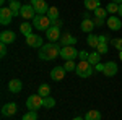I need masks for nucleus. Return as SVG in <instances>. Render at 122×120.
<instances>
[{
	"label": "nucleus",
	"mask_w": 122,
	"mask_h": 120,
	"mask_svg": "<svg viewBox=\"0 0 122 120\" xmlns=\"http://www.w3.org/2000/svg\"><path fill=\"white\" fill-rule=\"evenodd\" d=\"M10 8H11V11H13V15L15 16H20V10H21V3H20L18 0H15V2H10V5H8Z\"/></svg>",
	"instance_id": "23"
},
{
	"label": "nucleus",
	"mask_w": 122,
	"mask_h": 120,
	"mask_svg": "<svg viewBox=\"0 0 122 120\" xmlns=\"http://www.w3.org/2000/svg\"><path fill=\"white\" fill-rule=\"evenodd\" d=\"M59 44L62 47L65 46H75L76 44V37H73L70 33H64L62 36H60V39H59Z\"/></svg>",
	"instance_id": "11"
},
{
	"label": "nucleus",
	"mask_w": 122,
	"mask_h": 120,
	"mask_svg": "<svg viewBox=\"0 0 122 120\" xmlns=\"http://www.w3.org/2000/svg\"><path fill=\"white\" fill-rule=\"evenodd\" d=\"M26 44H28V47H38V49H41L42 47V39L38 34H29L26 37Z\"/></svg>",
	"instance_id": "13"
},
{
	"label": "nucleus",
	"mask_w": 122,
	"mask_h": 120,
	"mask_svg": "<svg viewBox=\"0 0 122 120\" xmlns=\"http://www.w3.org/2000/svg\"><path fill=\"white\" fill-rule=\"evenodd\" d=\"M16 110H18V106L15 102H8V104H5L2 107V115L3 117H11V115L16 114Z\"/></svg>",
	"instance_id": "12"
},
{
	"label": "nucleus",
	"mask_w": 122,
	"mask_h": 120,
	"mask_svg": "<svg viewBox=\"0 0 122 120\" xmlns=\"http://www.w3.org/2000/svg\"><path fill=\"white\" fill-rule=\"evenodd\" d=\"M106 15H107V10L106 8H101V7H99V8L94 10V16H96V18H104L106 19Z\"/></svg>",
	"instance_id": "30"
},
{
	"label": "nucleus",
	"mask_w": 122,
	"mask_h": 120,
	"mask_svg": "<svg viewBox=\"0 0 122 120\" xmlns=\"http://www.w3.org/2000/svg\"><path fill=\"white\" fill-rule=\"evenodd\" d=\"M21 120H38V114L33 112V110H29V112H26V114L23 115V119H21Z\"/></svg>",
	"instance_id": "32"
},
{
	"label": "nucleus",
	"mask_w": 122,
	"mask_h": 120,
	"mask_svg": "<svg viewBox=\"0 0 122 120\" xmlns=\"http://www.w3.org/2000/svg\"><path fill=\"white\" fill-rule=\"evenodd\" d=\"M21 89H23V83H21V80H18V78H13V80H10V81H8V91H10V92L18 94Z\"/></svg>",
	"instance_id": "14"
},
{
	"label": "nucleus",
	"mask_w": 122,
	"mask_h": 120,
	"mask_svg": "<svg viewBox=\"0 0 122 120\" xmlns=\"http://www.w3.org/2000/svg\"><path fill=\"white\" fill-rule=\"evenodd\" d=\"M106 24L109 26V29H112V31H119L122 28V19L119 15H111L109 18L106 19Z\"/></svg>",
	"instance_id": "7"
},
{
	"label": "nucleus",
	"mask_w": 122,
	"mask_h": 120,
	"mask_svg": "<svg viewBox=\"0 0 122 120\" xmlns=\"http://www.w3.org/2000/svg\"><path fill=\"white\" fill-rule=\"evenodd\" d=\"M73 120H85V119H81V117H75Z\"/></svg>",
	"instance_id": "43"
},
{
	"label": "nucleus",
	"mask_w": 122,
	"mask_h": 120,
	"mask_svg": "<svg viewBox=\"0 0 122 120\" xmlns=\"http://www.w3.org/2000/svg\"><path fill=\"white\" fill-rule=\"evenodd\" d=\"M106 10H107V13H111V15H116V13L119 11V5H117V3H114V2H111V3L106 7Z\"/></svg>",
	"instance_id": "29"
},
{
	"label": "nucleus",
	"mask_w": 122,
	"mask_h": 120,
	"mask_svg": "<svg viewBox=\"0 0 122 120\" xmlns=\"http://www.w3.org/2000/svg\"><path fill=\"white\" fill-rule=\"evenodd\" d=\"M83 18H90V11H88V10L83 13Z\"/></svg>",
	"instance_id": "41"
},
{
	"label": "nucleus",
	"mask_w": 122,
	"mask_h": 120,
	"mask_svg": "<svg viewBox=\"0 0 122 120\" xmlns=\"http://www.w3.org/2000/svg\"><path fill=\"white\" fill-rule=\"evenodd\" d=\"M80 28H81V31H83V33L91 34V31H93L96 26H94V23H93V19H91V18H83L81 24H80Z\"/></svg>",
	"instance_id": "18"
},
{
	"label": "nucleus",
	"mask_w": 122,
	"mask_h": 120,
	"mask_svg": "<svg viewBox=\"0 0 122 120\" xmlns=\"http://www.w3.org/2000/svg\"><path fill=\"white\" fill-rule=\"evenodd\" d=\"M111 46L114 49H117L119 52H122V39H117V37H112L111 39Z\"/></svg>",
	"instance_id": "28"
},
{
	"label": "nucleus",
	"mask_w": 122,
	"mask_h": 120,
	"mask_svg": "<svg viewBox=\"0 0 122 120\" xmlns=\"http://www.w3.org/2000/svg\"><path fill=\"white\" fill-rule=\"evenodd\" d=\"M62 24H64V21L59 18V19H56V21H52V26H56V28H62Z\"/></svg>",
	"instance_id": "37"
},
{
	"label": "nucleus",
	"mask_w": 122,
	"mask_h": 120,
	"mask_svg": "<svg viewBox=\"0 0 122 120\" xmlns=\"http://www.w3.org/2000/svg\"><path fill=\"white\" fill-rule=\"evenodd\" d=\"M112 2H114V3H117V5H121V3H122V0H112Z\"/></svg>",
	"instance_id": "42"
},
{
	"label": "nucleus",
	"mask_w": 122,
	"mask_h": 120,
	"mask_svg": "<svg viewBox=\"0 0 122 120\" xmlns=\"http://www.w3.org/2000/svg\"><path fill=\"white\" fill-rule=\"evenodd\" d=\"M33 23H21V26H20V31H21V34H25V36L28 37L29 34H33Z\"/></svg>",
	"instance_id": "20"
},
{
	"label": "nucleus",
	"mask_w": 122,
	"mask_h": 120,
	"mask_svg": "<svg viewBox=\"0 0 122 120\" xmlns=\"http://www.w3.org/2000/svg\"><path fill=\"white\" fill-rule=\"evenodd\" d=\"M88 62H90L91 65L101 63V54H99V52H91V54H90V57H88Z\"/></svg>",
	"instance_id": "22"
},
{
	"label": "nucleus",
	"mask_w": 122,
	"mask_h": 120,
	"mask_svg": "<svg viewBox=\"0 0 122 120\" xmlns=\"http://www.w3.org/2000/svg\"><path fill=\"white\" fill-rule=\"evenodd\" d=\"M20 16L25 19H33L36 16V11H34V7L33 5H23L21 10H20Z\"/></svg>",
	"instance_id": "10"
},
{
	"label": "nucleus",
	"mask_w": 122,
	"mask_h": 120,
	"mask_svg": "<svg viewBox=\"0 0 122 120\" xmlns=\"http://www.w3.org/2000/svg\"><path fill=\"white\" fill-rule=\"evenodd\" d=\"M94 67H96L98 72H104V63H98V65H94Z\"/></svg>",
	"instance_id": "39"
},
{
	"label": "nucleus",
	"mask_w": 122,
	"mask_h": 120,
	"mask_svg": "<svg viewBox=\"0 0 122 120\" xmlns=\"http://www.w3.org/2000/svg\"><path fill=\"white\" fill-rule=\"evenodd\" d=\"M56 106V99L54 97H51V96H47L44 97V102H42V107H46V109H52Z\"/></svg>",
	"instance_id": "27"
},
{
	"label": "nucleus",
	"mask_w": 122,
	"mask_h": 120,
	"mask_svg": "<svg viewBox=\"0 0 122 120\" xmlns=\"http://www.w3.org/2000/svg\"><path fill=\"white\" fill-rule=\"evenodd\" d=\"M98 39H99V44H107V41H109V39H107L106 36H103V34L98 36Z\"/></svg>",
	"instance_id": "38"
},
{
	"label": "nucleus",
	"mask_w": 122,
	"mask_h": 120,
	"mask_svg": "<svg viewBox=\"0 0 122 120\" xmlns=\"http://www.w3.org/2000/svg\"><path fill=\"white\" fill-rule=\"evenodd\" d=\"M34 2H38V0H31V3H34Z\"/></svg>",
	"instance_id": "45"
},
{
	"label": "nucleus",
	"mask_w": 122,
	"mask_h": 120,
	"mask_svg": "<svg viewBox=\"0 0 122 120\" xmlns=\"http://www.w3.org/2000/svg\"><path fill=\"white\" fill-rule=\"evenodd\" d=\"M98 44H99L98 36H94V34H88V46L93 47V49H96V47H98Z\"/></svg>",
	"instance_id": "26"
},
{
	"label": "nucleus",
	"mask_w": 122,
	"mask_h": 120,
	"mask_svg": "<svg viewBox=\"0 0 122 120\" xmlns=\"http://www.w3.org/2000/svg\"><path fill=\"white\" fill-rule=\"evenodd\" d=\"M38 94L41 96V97H47V96H51V86L49 84H41L39 86V89H38Z\"/></svg>",
	"instance_id": "21"
},
{
	"label": "nucleus",
	"mask_w": 122,
	"mask_h": 120,
	"mask_svg": "<svg viewBox=\"0 0 122 120\" xmlns=\"http://www.w3.org/2000/svg\"><path fill=\"white\" fill-rule=\"evenodd\" d=\"M31 21H33V26L38 29V31H44V33L52 26V21L49 19L47 15H36Z\"/></svg>",
	"instance_id": "2"
},
{
	"label": "nucleus",
	"mask_w": 122,
	"mask_h": 120,
	"mask_svg": "<svg viewBox=\"0 0 122 120\" xmlns=\"http://www.w3.org/2000/svg\"><path fill=\"white\" fill-rule=\"evenodd\" d=\"M33 7H34V11H36V15H47V11H49V5H47L46 0H38V2H34V3H31Z\"/></svg>",
	"instance_id": "8"
},
{
	"label": "nucleus",
	"mask_w": 122,
	"mask_h": 120,
	"mask_svg": "<svg viewBox=\"0 0 122 120\" xmlns=\"http://www.w3.org/2000/svg\"><path fill=\"white\" fill-rule=\"evenodd\" d=\"M64 68H65V72H75V68H76V65L73 60H67L65 65H64Z\"/></svg>",
	"instance_id": "31"
},
{
	"label": "nucleus",
	"mask_w": 122,
	"mask_h": 120,
	"mask_svg": "<svg viewBox=\"0 0 122 120\" xmlns=\"http://www.w3.org/2000/svg\"><path fill=\"white\" fill-rule=\"evenodd\" d=\"M101 7V0H85V8L88 11H94Z\"/></svg>",
	"instance_id": "19"
},
{
	"label": "nucleus",
	"mask_w": 122,
	"mask_h": 120,
	"mask_svg": "<svg viewBox=\"0 0 122 120\" xmlns=\"http://www.w3.org/2000/svg\"><path fill=\"white\" fill-rule=\"evenodd\" d=\"M47 16H49V19H51V21L59 19V8H57V7H51V8H49V11H47Z\"/></svg>",
	"instance_id": "25"
},
{
	"label": "nucleus",
	"mask_w": 122,
	"mask_h": 120,
	"mask_svg": "<svg viewBox=\"0 0 122 120\" xmlns=\"http://www.w3.org/2000/svg\"><path fill=\"white\" fill-rule=\"evenodd\" d=\"M93 23H94V26L101 28L103 24H106V19H104V18H96V16H94V18H93Z\"/></svg>",
	"instance_id": "34"
},
{
	"label": "nucleus",
	"mask_w": 122,
	"mask_h": 120,
	"mask_svg": "<svg viewBox=\"0 0 122 120\" xmlns=\"http://www.w3.org/2000/svg\"><path fill=\"white\" fill-rule=\"evenodd\" d=\"M8 2H15V0H8Z\"/></svg>",
	"instance_id": "46"
},
{
	"label": "nucleus",
	"mask_w": 122,
	"mask_h": 120,
	"mask_svg": "<svg viewBox=\"0 0 122 120\" xmlns=\"http://www.w3.org/2000/svg\"><path fill=\"white\" fill-rule=\"evenodd\" d=\"M15 39H16V34L13 31H2L0 33V42H3V44H11Z\"/></svg>",
	"instance_id": "16"
},
{
	"label": "nucleus",
	"mask_w": 122,
	"mask_h": 120,
	"mask_svg": "<svg viewBox=\"0 0 122 120\" xmlns=\"http://www.w3.org/2000/svg\"><path fill=\"white\" fill-rule=\"evenodd\" d=\"M85 120H101V112H98V110H90V112H86Z\"/></svg>",
	"instance_id": "24"
},
{
	"label": "nucleus",
	"mask_w": 122,
	"mask_h": 120,
	"mask_svg": "<svg viewBox=\"0 0 122 120\" xmlns=\"http://www.w3.org/2000/svg\"><path fill=\"white\" fill-rule=\"evenodd\" d=\"M60 49L62 46L60 44H56V42H47L44 46L39 49L38 55L41 60H54L57 57L60 55Z\"/></svg>",
	"instance_id": "1"
},
{
	"label": "nucleus",
	"mask_w": 122,
	"mask_h": 120,
	"mask_svg": "<svg viewBox=\"0 0 122 120\" xmlns=\"http://www.w3.org/2000/svg\"><path fill=\"white\" fill-rule=\"evenodd\" d=\"M107 50H109V47H107V44H98V47H96V52H99L101 55H104V54H107Z\"/></svg>",
	"instance_id": "33"
},
{
	"label": "nucleus",
	"mask_w": 122,
	"mask_h": 120,
	"mask_svg": "<svg viewBox=\"0 0 122 120\" xmlns=\"http://www.w3.org/2000/svg\"><path fill=\"white\" fill-rule=\"evenodd\" d=\"M117 15H119V16H121V18H122V3H121V5H119V11H117Z\"/></svg>",
	"instance_id": "40"
},
{
	"label": "nucleus",
	"mask_w": 122,
	"mask_h": 120,
	"mask_svg": "<svg viewBox=\"0 0 122 120\" xmlns=\"http://www.w3.org/2000/svg\"><path fill=\"white\" fill-rule=\"evenodd\" d=\"M5 55H7V44H3V42H2V44H0V57L3 58Z\"/></svg>",
	"instance_id": "35"
},
{
	"label": "nucleus",
	"mask_w": 122,
	"mask_h": 120,
	"mask_svg": "<svg viewBox=\"0 0 122 120\" xmlns=\"http://www.w3.org/2000/svg\"><path fill=\"white\" fill-rule=\"evenodd\" d=\"M75 73L80 76V78H88L93 75V65L90 63L88 60H80L76 63V68H75Z\"/></svg>",
	"instance_id": "3"
},
{
	"label": "nucleus",
	"mask_w": 122,
	"mask_h": 120,
	"mask_svg": "<svg viewBox=\"0 0 122 120\" xmlns=\"http://www.w3.org/2000/svg\"><path fill=\"white\" fill-rule=\"evenodd\" d=\"M78 57H80V60H88L90 54H88V52H85V50H81V52L78 54Z\"/></svg>",
	"instance_id": "36"
},
{
	"label": "nucleus",
	"mask_w": 122,
	"mask_h": 120,
	"mask_svg": "<svg viewBox=\"0 0 122 120\" xmlns=\"http://www.w3.org/2000/svg\"><path fill=\"white\" fill-rule=\"evenodd\" d=\"M0 3H2V5H3V3H5V0H0Z\"/></svg>",
	"instance_id": "44"
},
{
	"label": "nucleus",
	"mask_w": 122,
	"mask_h": 120,
	"mask_svg": "<svg viewBox=\"0 0 122 120\" xmlns=\"http://www.w3.org/2000/svg\"><path fill=\"white\" fill-rule=\"evenodd\" d=\"M60 28H56V26H51V28L46 31V37L49 42H57L60 39Z\"/></svg>",
	"instance_id": "9"
},
{
	"label": "nucleus",
	"mask_w": 122,
	"mask_h": 120,
	"mask_svg": "<svg viewBox=\"0 0 122 120\" xmlns=\"http://www.w3.org/2000/svg\"><path fill=\"white\" fill-rule=\"evenodd\" d=\"M78 50H76L73 46H65L60 49V57L64 58V60H75L76 57H78Z\"/></svg>",
	"instance_id": "5"
},
{
	"label": "nucleus",
	"mask_w": 122,
	"mask_h": 120,
	"mask_svg": "<svg viewBox=\"0 0 122 120\" xmlns=\"http://www.w3.org/2000/svg\"><path fill=\"white\" fill-rule=\"evenodd\" d=\"M64 76H65V68H64V67H56V68H52L51 78H52L54 81H62Z\"/></svg>",
	"instance_id": "17"
},
{
	"label": "nucleus",
	"mask_w": 122,
	"mask_h": 120,
	"mask_svg": "<svg viewBox=\"0 0 122 120\" xmlns=\"http://www.w3.org/2000/svg\"><path fill=\"white\" fill-rule=\"evenodd\" d=\"M106 76H114V75L117 73V63L116 62H112V60H109V62H106L104 63V72H103Z\"/></svg>",
	"instance_id": "15"
},
{
	"label": "nucleus",
	"mask_w": 122,
	"mask_h": 120,
	"mask_svg": "<svg viewBox=\"0 0 122 120\" xmlns=\"http://www.w3.org/2000/svg\"><path fill=\"white\" fill-rule=\"evenodd\" d=\"M42 102H44V97H41L39 94H33L26 99V107H28V110L38 112L42 107Z\"/></svg>",
	"instance_id": "4"
},
{
	"label": "nucleus",
	"mask_w": 122,
	"mask_h": 120,
	"mask_svg": "<svg viewBox=\"0 0 122 120\" xmlns=\"http://www.w3.org/2000/svg\"><path fill=\"white\" fill-rule=\"evenodd\" d=\"M13 16H15V15H13V11H11L10 7H2V8H0V23H2V24L11 23Z\"/></svg>",
	"instance_id": "6"
},
{
	"label": "nucleus",
	"mask_w": 122,
	"mask_h": 120,
	"mask_svg": "<svg viewBox=\"0 0 122 120\" xmlns=\"http://www.w3.org/2000/svg\"><path fill=\"white\" fill-rule=\"evenodd\" d=\"M121 58H122V52H121Z\"/></svg>",
	"instance_id": "47"
}]
</instances>
